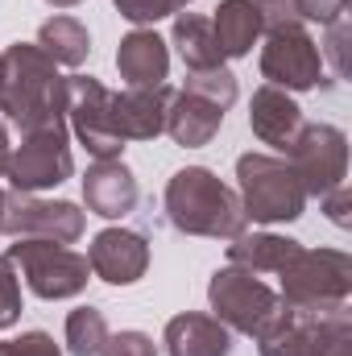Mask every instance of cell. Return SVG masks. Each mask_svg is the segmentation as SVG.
Instances as JSON below:
<instances>
[{
    "instance_id": "obj_35",
    "label": "cell",
    "mask_w": 352,
    "mask_h": 356,
    "mask_svg": "<svg viewBox=\"0 0 352 356\" xmlns=\"http://www.w3.org/2000/svg\"><path fill=\"white\" fill-rule=\"evenodd\" d=\"M323 356H352V332H344V336H336L328 348H323Z\"/></svg>"
},
{
    "instance_id": "obj_25",
    "label": "cell",
    "mask_w": 352,
    "mask_h": 356,
    "mask_svg": "<svg viewBox=\"0 0 352 356\" xmlns=\"http://www.w3.org/2000/svg\"><path fill=\"white\" fill-rule=\"evenodd\" d=\"M186 91H195V95H203V99H211V104H220L224 112L237 104V75L228 71V67H211V71H191L186 75Z\"/></svg>"
},
{
    "instance_id": "obj_19",
    "label": "cell",
    "mask_w": 352,
    "mask_h": 356,
    "mask_svg": "<svg viewBox=\"0 0 352 356\" xmlns=\"http://www.w3.org/2000/svg\"><path fill=\"white\" fill-rule=\"evenodd\" d=\"M224 124V108L195 95V91H175L170 99V112H166V133L175 137V145L186 149H199V145H211V137L220 133Z\"/></svg>"
},
{
    "instance_id": "obj_22",
    "label": "cell",
    "mask_w": 352,
    "mask_h": 356,
    "mask_svg": "<svg viewBox=\"0 0 352 356\" xmlns=\"http://www.w3.org/2000/svg\"><path fill=\"white\" fill-rule=\"evenodd\" d=\"M170 46L178 50V58L186 63V71H211V67H224L220 42H216V29H211V21L199 17V13H175Z\"/></svg>"
},
{
    "instance_id": "obj_20",
    "label": "cell",
    "mask_w": 352,
    "mask_h": 356,
    "mask_svg": "<svg viewBox=\"0 0 352 356\" xmlns=\"http://www.w3.org/2000/svg\"><path fill=\"white\" fill-rule=\"evenodd\" d=\"M211 29H216V42H220V54L224 58H245L253 54L257 38H262V17H257V4L253 0H220L216 17H211Z\"/></svg>"
},
{
    "instance_id": "obj_9",
    "label": "cell",
    "mask_w": 352,
    "mask_h": 356,
    "mask_svg": "<svg viewBox=\"0 0 352 356\" xmlns=\"http://www.w3.org/2000/svg\"><path fill=\"white\" fill-rule=\"evenodd\" d=\"M286 162L294 166L307 199H323L349 178V137L336 124H303L286 149Z\"/></svg>"
},
{
    "instance_id": "obj_28",
    "label": "cell",
    "mask_w": 352,
    "mask_h": 356,
    "mask_svg": "<svg viewBox=\"0 0 352 356\" xmlns=\"http://www.w3.org/2000/svg\"><path fill=\"white\" fill-rule=\"evenodd\" d=\"M99 356H158V344L145 336V332H108Z\"/></svg>"
},
{
    "instance_id": "obj_6",
    "label": "cell",
    "mask_w": 352,
    "mask_h": 356,
    "mask_svg": "<svg viewBox=\"0 0 352 356\" xmlns=\"http://www.w3.org/2000/svg\"><path fill=\"white\" fill-rule=\"evenodd\" d=\"M8 261L25 277V286L46 302L75 298L91 282L88 257L67 245H54V241H17V245H8Z\"/></svg>"
},
{
    "instance_id": "obj_10",
    "label": "cell",
    "mask_w": 352,
    "mask_h": 356,
    "mask_svg": "<svg viewBox=\"0 0 352 356\" xmlns=\"http://www.w3.org/2000/svg\"><path fill=\"white\" fill-rule=\"evenodd\" d=\"M67 129L95 162H116L125 154L112 129V91L95 75H67Z\"/></svg>"
},
{
    "instance_id": "obj_14",
    "label": "cell",
    "mask_w": 352,
    "mask_h": 356,
    "mask_svg": "<svg viewBox=\"0 0 352 356\" xmlns=\"http://www.w3.org/2000/svg\"><path fill=\"white\" fill-rule=\"evenodd\" d=\"M175 88H125L112 91V129L120 141H154L166 133V112H170Z\"/></svg>"
},
{
    "instance_id": "obj_18",
    "label": "cell",
    "mask_w": 352,
    "mask_h": 356,
    "mask_svg": "<svg viewBox=\"0 0 352 356\" xmlns=\"http://www.w3.org/2000/svg\"><path fill=\"white\" fill-rule=\"evenodd\" d=\"M166 356H232V332L216 315L182 311L162 332Z\"/></svg>"
},
{
    "instance_id": "obj_33",
    "label": "cell",
    "mask_w": 352,
    "mask_h": 356,
    "mask_svg": "<svg viewBox=\"0 0 352 356\" xmlns=\"http://www.w3.org/2000/svg\"><path fill=\"white\" fill-rule=\"evenodd\" d=\"M319 203H323V211H328V220H332L336 228H349V224H352V216H349V182H344V186H336L332 195H323Z\"/></svg>"
},
{
    "instance_id": "obj_12",
    "label": "cell",
    "mask_w": 352,
    "mask_h": 356,
    "mask_svg": "<svg viewBox=\"0 0 352 356\" xmlns=\"http://www.w3.org/2000/svg\"><path fill=\"white\" fill-rule=\"evenodd\" d=\"M262 79L282 91H311L323 79V54L319 42L294 25V29H273L265 33L262 46Z\"/></svg>"
},
{
    "instance_id": "obj_4",
    "label": "cell",
    "mask_w": 352,
    "mask_h": 356,
    "mask_svg": "<svg viewBox=\"0 0 352 356\" xmlns=\"http://www.w3.org/2000/svg\"><path fill=\"white\" fill-rule=\"evenodd\" d=\"M282 277V302L298 311H332L344 307L352 294V257L344 249H298L286 266L278 269Z\"/></svg>"
},
{
    "instance_id": "obj_13",
    "label": "cell",
    "mask_w": 352,
    "mask_h": 356,
    "mask_svg": "<svg viewBox=\"0 0 352 356\" xmlns=\"http://www.w3.org/2000/svg\"><path fill=\"white\" fill-rule=\"evenodd\" d=\"M88 266L108 286H133L150 269V241L133 228H104L88 245Z\"/></svg>"
},
{
    "instance_id": "obj_17",
    "label": "cell",
    "mask_w": 352,
    "mask_h": 356,
    "mask_svg": "<svg viewBox=\"0 0 352 356\" xmlns=\"http://www.w3.org/2000/svg\"><path fill=\"white\" fill-rule=\"evenodd\" d=\"M116 71L129 88H158L170 75V50L154 29H133L120 38Z\"/></svg>"
},
{
    "instance_id": "obj_5",
    "label": "cell",
    "mask_w": 352,
    "mask_h": 356,
    "mask_svg": "<svg viewBox=\"0 0 352 356\" xmlns=\"http://www.w3.org/2000/svg\"><path fill=\"white\" fill-rule=\"evenodd\" d=\"M207 302H211V315L228 332H241V336H253V340L262 336L265 327L278 319V311L286 307L273 286H265L257 273L237 269V266H224L211 273Z\"/></svg>"
},
{
    "instance_id": "obj_7",
    "label": "cell",
    "mask_w": 352,
    "mask_h": 356,
    "mask_svg": "<svg viewBox=\"0 0 352 356\" xmlns=\"http://www.w3.org/2000/svg\"><path fill=\"white\" fill-rule=\"evenodd\" d=\"M75 175V158H71V129L67 120L42 124L33 133H21V145L13 149L8 162V182L21 195H38V191H54L58 182Z\"/></svg>"
},
{
    "instance_id": "obj_11",
    "label": "cell",
    "mask_w": 352,
    "mask_h": 356,
    "mask_svg": "<svg viewBox=\"0 0 352 356\" xmlns=\"http://www.w3.org/2000/svg\"><path fill=\"white\" fill-rule=\"evenodd\" d=\"M88 228V216L71 199H38L8 191L4 195V220L0 232L13 241H54V245H75Z\"/></svg>"
},
{
    "instance_id": "obj_32",
    "label": "cell",
    "mask_w": 352,
    "mask_h": 356,
    "mask_svg": "<svg viewBox=\"0 0 352 356\" xmlns=\"http://www.w3.org/2000/svg\"><path fill=\"white\" fill-rule=\"evenodd\" d=\"M323 29H328V42L319 46V54H328V58H332V67H336V75H344V38H349V13H344L340 21L323 25Z\"/></svg>"
},
{
    "instance_id": "obj_27",
    "label": "cell",
    "mask_w": 352,
    "mask_h": 356,
    "mask_svg": "<svg viewBox=\"0 0 352 356\" xmlns=\"http://www.w3.org/2000/svg\"><path fill=\"white\" fill-rule=\"evenodd\" d=\"M116 4V13L125 17V21H133L137 29H145V25H154V21H162V17H175V0H112Z\"/></svg>"
},
{
    "instance_id": "obj_8",
    "label": "cell",
    "mask_w": 352,
    "mask_h": 356,
    "mask_svg": "<svg viewBox=\"0 0 352 356\" xmlns=\"http://www.w3.org/2000/svg\"><path fill=\"white\" fill-rule=\"evenodd\" d=\"M352 332V311L332 307V311H298V307H282L278 319L257 336V353L262 356H323V348Z\"/></svg>"
},
{
    "instance_id": "obj_16",
    "label": "cell",
    "mask_w": 352,
    "mask_h": 356,
    "mask_svg": "<svg viewBox=\"0 0 352 356\" xmlns=\"http://www.w3.org/2000/svg\"><path fill=\"white\" fill-rule=\"evenodd\" d=\"M249 129H253L257 141H265V145H273V149L286 154L290 141L303 129V108L294 104L290 91L273 88V83H262V88L253 91V99H249Z\"/></svg>"
},
{
    "instance_id": "obj_39",
    "label": "cell",
    "mask_w": 352,
    "mask_h": 356,
    "mask_svg": "<svg viewBox=\"0 0 352 356\" xmlns=\"http://www.w3.org/2000/svg\"><path fill=\"white\" fill-rule=\"evenodd\" d=\"M0 356H4V344H0Z\"/></svg>"
},
{
    "instance_id": "obj_29",
    "label": "cell",
    "mask_w": 352,
    "mask_h": 356,
    "mask_svg": "<svg viewBox=\"0 0 352 356\" xmlns=\"http://www.w3.org/2000/svg\"><path fill=\"white\" fill-rule=\"evenodd\" d=\"M253 4H257V17H262V33L303 25V17H298V4H294V0H253Z\"/></svg>"
},
{
    "instance_id": "obj_2",
    "label": "cell",
    "mask_w": 352,
    "mask_h": 356,
    "mask_svg": "<svg viewBox=\"0 0 352 356\" xmlns=\"http://www.w3.org/2000/svg\"><path fill=\"white\" fill-rule=\"evenodd\" d=\"M166 220L182 236H207V241H232L245 232V207L241 195L220 182L207 166H182L166 182Z\"/></svg>"
},
{
    "instance_id": "obj_1",
    "label": "cell",
    "mask_w": 352,
    "mask_h": 356,
    "mask_svg": "<svg viewBox=\"0 0 352 356\" xmlns=\"http://www.w3.org/2000/svg\"><path fill=\"white\" fill-rule=\"evenodd\" d=\"M0 116L21 133L67 120V79L38 42H13L0 50Z\"/></svg>"
},
{
    "instance_id": "obj_21",
    "label": "cell",
    "mask_w": 352,
    "mask_h": 356,
    "mask_svg": "<svg viewBox=\"0 0 352 356\" xmlns=\"http://www.w3.org/2000/svg\"><path fill=\"white\" fill-rule=\"evenodd\" d=\"M303 245L278 232H241L228 245V266L249 269V273H278Z\"/></svg>"
},
{
    "instance_id": "obj_30",
    "label": "cell",
    "mask_w": 352,
    "mask_h": 356,
    "mask_svg": "<svg viewBox=\"0 0 352 356\" xmlns=\"http://www.w3.org/2000/svg\"><path fill=\"white\" fill-rule=\"evenodd\" d=\"M4 356H63L50 332H21L17 340L4 344Z\"/></svg>"
},
{
    "instance_id": "obj_15",
    "label": "cell",
    "mask_w": 352,
    "mask_h": 356,
    "mask_svg": "<svg viewBox=\"0 0 352 356\" xmlns=\"http://www.w3.org/2000/svg\"><path fill=\"white\" fill-rule=\"evenodd\" d=\"M141 199V186L137 175L116 158V162H91L88 175H83V203H88L91 216H104V220H125Z\"/></svg>"
},
{
    "instance_id": "obj_26",
    "label": "cell",
    "mask_w": 352,
    "mask_h": 356,
    "mask_svg": "<svg viewBox=\"0 0 352 356\" xmlns=\"http://www.w3.org/2000/svg\"><path fill=\"white\" fill-rule=\"evenodd\" d=\"M17 323H21V273L4 253L0 257V332Z\"/></svg>"
},
{
    "instance_id": "obj_23",
    "label": "cell",
    "mask_w": 352,
    "mask_h": 356,
    "mask_svg": "<svg viewBox=\"0 0 352 356\" xmlns=\"http://www.w3.org/2000/svg\"><path fill=\"white\" fill-rule=\"evenodd\" d=\"M38 46L58 63V67H83L91 54V38H88V25L79 17H50L42 21L38 29Z\"/></svg>"
},
{
    "instance_id": "obj_34",
    "label": "cell",
    "mask_w": 352,
    "mask_h": 356,
    "mask_svg": "<svg viewBox=\"0 0 352 356\" xmlns=\"http://www.w3.org/2000/svg\"><path fill=\"white\" fill-rule=\"evenodd\" d=\"M8 162H13V141H8V129H4V116H0V178L8 175Z\"/></svg>"
},
{
    "instance_id": "obj_38",
    "label": "cell",
    "mask_w": 352,
    "mask_h": 356,
    "mask_svg": "<svg viewBox=\"0 0 352 356\" xmlns=\"http://www.w3.org/2000/svg\"><path fill=\"white\" fill-rule=\"evenodd\" d=\"M0 220H4V191H0Z\"/></svg>"
},
{
    "instance_id": "obj_31",
    "label": "cell",
    "mask_w": 352,
    "mask_h": 356,
    "mask_svg": "<svg viewBox=\"0 0 352 356\" xmlns=\"http://www.w3.org/2000/svg\"><path fill=\"white\" fill-rule=\"evenodd\" d=\"M294 4L303 21H319V25H332L349 13V0H294Z\"/></svg>"
},
{
    "instance_id": "obj_37",
    "label": "cell",
    "mask_w": 352,
    "mask_h": 356,
    "mask_svg": "<svg viewBox=\"0 0 352 356\" xmlns=\"http://www.w3.org/2000/svg\"><path fill=\"white\" fill-rule=\"evenodd\" d=\"M186 4H191V0H175V8H178V13H182V8H186Z\"/></svg>"
},
{
    "instance_id": "obj_24",
    "label": "cell",
    "mask_w": 352,
    "mask_h": 356,
    "mask_svg": "<svg viewBox=\"0 0 352 356\" xmlns=\"http://www.w3.org/2000/svg\"><path fill=\"white\" fill-rule=\"evenodd\" d=\"M108 340V319L99 307H75L67 315V353L71 356H99Z\"/></svg>"
},
{
    "instance_id": "obj_3",
    "label": "cell",
    "mask_w": 352,
    "mask_h": 356,
    "mask_svg": "<svg viewBox=\"0 0 352 356\" xmlns=\"http://www.w3.org/2000/svg\"><path fill=\"white\" fill-rule=\"evenodd\" d=\"M237 186L245 220L257 224H294L307 211V191L286 158L273 154H241L237 158Z\"/></svg>"
},
{
    "instance_id": "obj_36",
    "label": "cell",
    "mask_w": 352,
    "mask_h": 356,
    "mask_svg": "<svg viewBox=\"0 0 352 356\" xmlns=\"http://www.w3.org/2000/svg\"><path fill=\"white\" fill-rule=\"evenodd\" d=\"M46 4H54V8H75V4H83V0H46Z\"/></svg>"
}]
</instances>
